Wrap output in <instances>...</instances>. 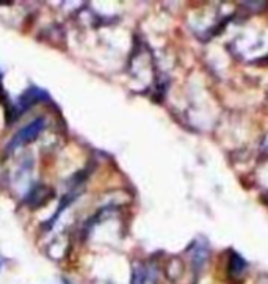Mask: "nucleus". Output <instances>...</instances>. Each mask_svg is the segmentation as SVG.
Returning a JSON list of instances; mask_svg holds the SVG:
<instances>
[{
    "instance_id": "obj_1",
    "label": "nucleus",
    "mask_w": 268,
    "mask_h": 284,
    "mask_svg": "<svg viewBox=\"0 0 268 284\" xmlns=\"http://www.w3.org/2000/svg\"><path fill=\"white\" fill-rule=\"evenodd\" d=\"M44 126H46V120L43 116H39V118H36V120L31 121L30 124H27L25 128L21 129L10 141H8L6 153H14L18 148L25 146V145L31 143L33 140H36L39 137V133L43 132Z\"/></svg>"
},
{
    "instance_id": "obj_8",
    "label": "nucleus",
    "mask_w": 268,
    "mask_h": 284,
    "mask_svg": "<svg viewBox=\"0 0 268 284\" xmlns=\"http://www.w3.org/2000/svg\"><path fill=\"white\" fill-rule=\"evenodd\" d=\"M0 267H2V262H0Z\"/></svg>"
},
{
    "instance_id": "obj_6",
    "label": "nucleus",
    "mask_w": 268,
    "mask_h": 284,
    "mask_svg": "<svg viewBox=\"0 0 268 284\" xmlns=\"http://www.w3.org/2000/svg\"><path fill=\"white\" fill-rule=\"evenodd\" d=\"M6 101V93L3 90V85H2V73H0V102H5Z\"/></svg>"
},
{
    "instance_id": "obj_5",
    "label": "nucleus",
    "mask_w": 268,
    "mask_h": 284,
    "mask_svg": "<svg viewBox=\"0 0 268 284\" xmlns=\"http://www.w3.org/2000/svg\"><path fill=\"white\" fill-rule=\"evenodd\" d=\"M75 198H77V195H75V193H68V195L65 196V198H63V201L60 203V207H58V210H57V212H55V215L50 218V222L44 223V228H49V230H50V228L53 226V223L57 222V218L60 217V214H61V212L65 210V209H66V207L69 206V204L73 203Z\"/></svg>"
},
{
    "instance_id": "obj_4",
    "label": "nucleus",
    "mask_w": 268,
    "mask_h": 284,
    "mask_svg": "<svg viewBox=\"0 0 268 284\" xmlns=\"http://www.w3.org/2000/svg\"><path fill=\"white\" fill-rule=\"evenodd\" d=\"M246 270V261L240 255L234 253L229 261V275L232 278H240Z\"/></svg>"
},
{
    "instance_id": "obj_7",
    "label": "nucleus",
    "mask_w": 268,
    "mask_h": 284,
    "mask_svg": "<svg viewBox=\"0 0 268 284\" xmlns=\"http://www.w3.org/2000/svg\"><path fill=\"white\" fill-rule=\"evenodd\" d=\"M265 195H267V196H268V193H265ZM267 203H268V201H267Z\"/></svg>"
},
{
    "instance_id": "obj_3",
    "label": "nucleus",
    "mask_w": 268,
    "mask_h": 284,
    "mask_svg": "<svg viewBox=\"0 0 268 284\" xmlns=\"http://www.w3.org/2000/svg\"><path fill=\"white\" fill-rule=\"evenodd\" d=\"M52 198H53V190H52V188L47 187V185L39 184V185H35L27 193L24 203H25L30 209H39V207H43L47 201H50Z\"/></svg>"
},
{
    "instance_id": "obj_2",
    "label": "nucleus",
    "mask_w": 268,
    "mask_h": 284,
    "mask_svg": "<svg viewBox=\"0 0 268 284\" xmlns=\"http://www.w3.org/2000/svg\"><path fill=\"white\" fill-rule=\"evenodd\" d=\"M44 99H47V93L46 91L36 88V86H31V88H28L25 93H22V96L18 101H16V104L11 105L10 110H8V113L11 112L10 116H6L8 118V124L14 123L22 113H25L31 105L36 104V102H41Z\"/></svg>"
}]
</instances>
